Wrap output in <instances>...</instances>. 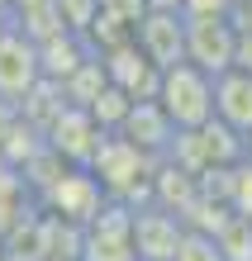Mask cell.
<instances>
[{
    "label": "cell",
    "instance_id": "cell-1",
    "mask_svg": "<svg viewBox=\"0 0 252 261\" xmlns=\"http://www.w3.org/2000/svg\"><path fill=\"white\" fill-rule=\"evenodd\" d=\"M157 110L167 114V124L186 133V128H200L214 119V76L200 71L195 62H176L157 76V90H152Z\"/></svg>",
    "mask_w": 252,
    "mask_h": 261
},
{
    "label": "cell",
    "instance_id": "cell-2",
    "mask_svg": "<svg viewBox=\"0 0 252 261\" xmlns=\"http://www.w3.org/2000/svg\"><path fill=\"white\" fill-rule=\"evenodd\" d=\"M238 57V24L228 14H195L186 19V62H195L200 71H228Z\"/></svg>",
    "mask_w": 252,
    "mask_h": 261
},
{
    "label": "cell",
    "instance_id": "cell-3",
    "mask_svg": "<svg viewBox=\"0 0 252 261\" xmlns=\"http://www.w3.org/2000/svg\"><path fill=\"white\" fill-rule=\"evenodd\" d=\"M133 43L143 48V57H148L157 71L186 62V14L176 5H152L143 19H138Z\"/></svg>",
    "mask_w": 252,
    "mask_h": 261
},
{
    "label": "cell",
    "instance_id": "cell-4",
    "mask_svg": "<svg viewBox=\"0 0 252 261\" xmlns=\"http://www.w3.org/2000/svg\"><path fill=\"white\" fill-rule=\"evenodd\" d=\"M43 81L38 67V43L14 34V29H0V100L19 105L24 95H34Z\"/></svg>",
    "mask_w": 252,
    "mask_h": 261
},
{
    "label": "cell",
    "instance_id": "cell-5",
    "mask_svg": "<svg viewBox=\"0 0 252 261\" xmlns=\"http://www.w3.org/2000/svg\"><path fill=\"white\" fill-rule=\"evenodd\" d=\"M214 119L238 138L252 133V71L228 67L214 76Z\"/></svg>",
    "mask_w": 252,
    "mask_h": 261
},
{
    "label": "cell",
    "instance_id": "cell-6",
    "mask_svg": "<svg viewBox=\"0 0 252 261\" xmlns=\"http://www.w3.org/2000/svg\"><path fill=\"white\" fill-rule=\"evenodd\" d=\"M119 138H129V143L138 152H162L171 138H176V128L167 124V114L157 110V100H133L129 114H124V124L114 128Z\"/></svg>",
    "mask_w": 252,
    "mask_h": 261
},
{
    "label": "cell",
    "instance_id": "cell-7",
    "mask_svg": "<svg viewBox=\"0 0 252 261\" xmlns=\"http://www.w3.org/2000/svg\"><path fill=\"white\" fill-rule=\"evenodd\" d=\"M176 242H181V228L171 214L148 209L143 219H133V261H138V252H143V261H171Z\"/></svg>",
    "mask_w": 252,
    "mask_h": 261
},
{
    "label": "cell",
    "instance_id": "cell-8",
    "mask_svg": "<svg viewBox=\"0 0 252 261\" xmlns=\"http://www.w3.org/2000/svg\"><path fill=\"white\" fill-rule=\"evenodd\" d=\"M219 252H224L219 238H210V233H181L176 256H171V261H224Z\"/></svg>",
    "mask_w": 252,
    "mask_h": 261
},
{
    "label": "cell",
    "instance_id": "cell-9",
    "mask_svg": "<svg viewBox=\"0 0 252 261\" xmlns=\"http://www.w3.org/2000/svg\"><path fill=\"white\" fill-rule=\"evenodd\" d=\"M233 67L252 71V29H238V57H233Z\"/></svg>",
    "mask_w": 252,
    "mask_h": 261
},
{
    "label": "cell",
    "instance_id": "cell-10",
    "mask_svg": "<svg viewBox=\"0 0 252 261\" xmlns=\"http://www.w3.org/2000/svg\"><path fill=\"white\" fill-rule=\"evenodd\" d=\"M243 157H247V162H252V133H247V138H243Z\"/></svg>",
    "mask_w": 252,
    "mask_h": 261
}]
</instances>
